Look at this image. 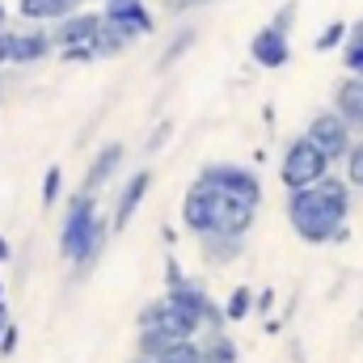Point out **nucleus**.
Segmentation results:
<instances>
[{
  "instance_id": "f257e3e1",
  "label": "nucleus",
  "mask_w": 363,
  "mask_h": 363,
  "mask_svg": "<svg viewBox=\"0 0 363 363\" xmlns=\"http://www.w3.org/2000/svg\"><path fill=\"white\" fill-rule=\"evenodd\" d=\"M347 216H351V182L347 178L325 174L317 186L287 190V224L308 245L347 237Z\"/></svg>"
},
{
  "instance_id": "f03ea898",
  "label": "nucleus",
  "mask_w": 363,
  "mask_h": 363,
  "mask_svg": "<svg viewBox=\"0 0 363 363\" xmlns=\"http://www.w3.org/2000/svg\"><path fill=\"white\" fill-rule=\"evenodd\" d=\"M254 216H258L254 199L233 194V190H224V186H216L207 178H194L186 199H182V224L194 237H233V241H241L254 228Z\"/></svg>"
},
{
  "instance_id": "7ed1b4c3",
  "label": "nucleus",
  "mask_w": 363,
  "mask_h": 363,
  "mask_svg": "<svg viewBox=\"0 0 363 363\" xmlns=\"http://www.w3.org/2000/svg\"><path fill=\"white\" fill-rule=\"evenodd\" d=\"M106 233H110V224L97 216V199L89 190H77L68 199V211H64V224H60V254L77 271H89L93 262L101 258Z\"/></svg>"
},
{
  "instance_id": "20e7f679",
  "label": "nucleus",
  "mask_w": 363,
  "mask_h": 363,
  "mask_svg": "<svg viewBox=\"0 0 363 363\" xmlns=\"http://www.w3.org/2000/svg\"><path fill=\"white\" fill-rule=\"evenodd\" d=\"M330 174V157L308 140V135H296L279 161V178L287 190H304V186H317V182Z\"/></svg>"
},
{
  "instance_id": "39448f33",
  "label": "nucleus",
  "mask_w": 363,
  "mask_h": 363,
  "mask_svg": "<svg viewBox=\"0 0 363 363\" xmlns=\"http://www.w3.org/2000/svg\"><path fill=\"white\" fill-rule=\"evenodd\" d=\"M304 135L330 157V165L334 161H342L347 157V148H351V140H355V131H351V123L338 114V110H321V114H313L308 118V127H304Z\"/></svg>"
},
{
  "instance_id": "423d86ee",
  "label": "nucleus",
  "mask_w": 363,
  "mask_h": 363,
  "mask_svg": "<svg viewBox=\"0 0 363 363\" xmlns=\"http://www.w3.org/2000/svg\"><path fill=\"white\" fill-rule=\"evenodd\" d=\"M101 17H106V26L123 30L131 43H135V38H148V34L157 30V17H152V9H148L144 0H110V4L101 9Z\"/></svg>"
},
{
  "instance_id": "0eeeda50",
  "label": "nucleus",
  "mask_w": 363,
  "mask_h": 363,
  "mask_svg": "<svg viewBox=\"0 0 363 363\" xmlns=\"http://www.w3.org/2000/svg\"><path fill=\"white\" fill-rule=\"evenodd\" d=\"M97 30H101V13L97 9H77V13L51 21V43H55V51H64V47H89L93 38H97Z\"/></svg>"
},
{
  "instance_id": "6e6552de",
  "label": "nucleus",
  "mask_w": 363,
  "mask_h": 363,
  "mask_svg": "<svg viewBox=\"0 0 363 363\" xmlns=\"http://www.w3.org/2000/svg\"><path fill=\"white\" fill-rule=\"evenodd\" d=\"M250 60L258 64V68H287L291 64V34H283V30H274L271 21L250 38Z\"/></svg>"
},
{
  "instance_id": "1a4fd4ad",
  "label": "nucleus",
  "mask_w": 363,
  "mask_h": 363,
  "mask_svg": "<svg viewBox=\"0 0 363 363\" xmlns=\"http://www.w3.org/2000/svg\"><path fill=\"white\" fill-rule=\"evenodd\" d=\"M199 178H207V182H216V186H224V190H233V194H245V199L262 203V182H258L254 169H245V165L216 161V165H203V169H199Z\"/></svg>"
},
{
  "instance_id": "9d476101",
  "label": "nucleus",
  "mask_w": 363,
  "mask_h": 363,
  "mask_svg": "<svg viewBox=\"0 0 363 363\" xmlns=\"http://www.w3.org/2000/svg\"><path fill=\"white\" fill-rule=\"evenodd\" d=\"M55 55V43H51V30L34 26V30H13V51H9V64L13 68H26V64H43Z\"/></svg>"
},
{
  "instance_id": "9b49d317",
  "label": "nucleus",
  "mask_w": 363,
  "mask_h": 363,
  "mask_svg": "<svg viewBox=\"0 0 363 363\" xmlns=\"http://www.w3.org/2000/svg\"><path fill=\"white\" fill-rule=\"evenodd\" d=\"M148 186H152V174L148 169H135L127 186L118 190V203H114V216H110V233H123L127 224H131V216L140 211V203H144V194H148Z\"/></svg>"
},
{
  "instance_id": "f8f14e48",
  "label": "nucleus",
  "mask_w": 363,
  "mask_h": 363,
  "mask_svg": "<svg viewBox=\"0 0 363 363\" xmlns=\"http://www.w3.org/2000/svg\"><path fill=\"white\" fill-rule=\"evenodd\" d=\"M334 110L351 123V131H363V72H351L334 89Z\"/></svg>"
},
{
  "instance_id": "ddd939ff",
  "label": "nucleus",
  "mask_w": 363,
  "mask_h": 363,
  "mask_svg": "<svg viewBox=\"0 0 363 363\" xmlns=\"http://www.w3.org/2000/svg\"><path fill=\"white\" fill-rule=\"evenodd\" d=\"M77 9H85V0H17V17H26L30 26H51Z\"/></svg>"
},
{
  "instance_id": "4468645a",
  "label": "nucleus",
  "mask_w": 363,
  "mask_h": 363,
  "mask_svg": "<svg viewBox=\"0 0 363 363\" xmlns=\"http://www.w3.org/2000/svg\"><path fill=\"white\" fill-rule=\"evenodd\" d=\"M123 157H127V152H123V144H101V148H97V157L89 161V174H85V186H81V190L97 194V190H101L106 182H110L114 174H118Z\"/></svg>"
},
{
  "instance_id": "2eb2a0df",
  "label": "nucleus",
  "mask_w": 363,
  "mask_h": 363,
  "mask_svg": "<svg viewBox=\"0 0 363 363\" xmlns=\"http://www.w3.org/2000/svg\"><path fill=\"white\" fill-rule=\"evenodd\" d=\"M131 47V38L123 34V30H114V26H106V17H101V30H97V38L89 43L93 60H114V55H123Z\"/></svg>"
},
{
  "instance_id": "dca6fc26",
  "label": "nucleus",
  "mask_w": 363,
  "mask_h": 363,
  "mask_svg": "<svg viewBox=\"0 0 363 363\" xmlns=\"http://www.w3.org/2000/svg\"><path fill=\"white\" fill-rule=\"evenodd\" d=\"M338 55H342L347 72H363V17H359V21H351V30H347V43L338 47Z\"/></svg>"
},
{
  "instance_id": "f3484780",
  "label": "nucleus",
  "mask_w": 363,
  "mask_h": 363,
  "mask_svg": "<svg viewBox=\"0 0 363 363\" xmlns=\"http://www.w3.org/2000/svg\"><path fill=\"white\" fill-rule=\"evenodd\" d=\"M194 38H199V30H194V26H182L178 34L169 38V47H165V55H161V68H174V64H178L182 55H186V51L194 47Z\"/></svg>"
},
{
  "instance_id": "a211bd4d",
  "label": "nucleus",
  "mask_w": 363,
  "mask_h": 363,
  "mask_svg": "<svg viewBox=\"0 0 363 363\" xmlns=\"http://www.w3.org/2000/svg\"><path fill=\"white\" fill-rule=\"evenodd\" d=\"M347 30H351L347 21H330V26L313 38V51H321V55H325V51H338V47L347 43Z\"/></svg>"
},
{
  "instance_id": "6ab92c4d",
  "label": "nucleus",
  "mask_w": 363,
  "mask_h": 363,
  "mask_svg": "<svg viewBox=\"0 0 363 363\" xmlns=\"http://www.w3.org/2000/svg\"><path fill=\"white\" fill-rule=\"evenodd\" d=\"M342 165H347V182H351L355 190H363V135H359V140H351V148H347Z\"/></svg>"
},
{
  "instance_id": "aec40b11",
  "label": "nucleus",
  "mask_w": 363,
  "mask_h": 363,
  "mask_svg": "<svg viewBox=\"0 0 363 363\" xmlns=\"http://www.w3.org/2000/svg\"><path fill=\"white\" fill-rule=\"evenodd\" d=\"M60 186H64V169L51 165V169L43 174V207H55V203H60Z\"/></svg>"
},
{
  "instance_id": "412c9836",
  "label": "nucleus",
  "mask_w": 363,
  "mask_h": 363,
  "mask_svg": "<svg viewBox=\"0 0 363 363\" xmlns=\"http://www.w3.org/2000/svg\"><path fill=\"white\" fill-rule=\"evenodd\" d=\"M250 300H254V291H250V287H237V291L228 296V304H224V317H233V321H241V317L250 313Z\"/></svg>"
},
{
  "instance_id": "4be33fe9",
  "label": "nucleus",
  "mask_w": 363,
  "mask_h": 363,
  "mask_svg": "<svg viewBox=\"0 0 363 363\" xmlns=\"http://www.w3.org/2000/svg\"><path fill=\"white\" fill-rule=\"evenodd\" d=\"M296 13H300V9H296L291 0H287V4H279V9H274V17H271V26H274V30H283V34H291V26H296Z\"/></svg>"
},
{
  "instance_id": "5701e85b",
  "label": "nucleus",
  "mask_w": 363,
  "mask_h": 363,
  "mask_svg": "<svg viewBox=\"0 0 363 363\" xmlns=\"http://www.w3.org/2000/svg\"><path fill=\"white\" fill-rule=\"evenodd\" d=\"M17 351V325H9L4 334H0V359H9Z\"/></svg>"
},
{
  "instance_id": "b1692460",
  "label": "nucleus",
  "mask_w": 363,
  "mask_h": 363,
  "mask_svg": "<svg viewBox=\"0 0 363 363\" xmlns=\"http://www.w3.org/2000/svg\"><path fill=\"white\" fill-rule=\"evenodd\" d=\"M165 140H169V123H161V127L152 131V140H148V152H157V148H161Z\"/></svg>"
},
{
  "instance_id": "393cba45",
  "label": "nucleus",
  "mask_w": 363,
  "mask_h": 363,
  "mask_svg": "<svg viewBox=\"0 0 363 363\" xmlns=\"http://www.w3.org/2000/svg\"><path fill=\"white\" fill-rule=\"evenodd\" d=\"M194 4H211V0H174L169 13H186V9H194Z\"/></svg>"
},
{
  "instance_id": "a878e982",
  "label": "nucleus",
  "mask_w": 363,
  "mask_h": 363,
  "mask_svg": "<svg viewBox=\"0 0 363 363\" xmlns=\"http://www.w3.org/2000/svg\"><path fill=\"white\" fill-rule=\"evenodd\" d=\"M9 325H13V321H9V308H4V300H0V334H4Z\"/></svg>"
},
{
  "instance_id": "bb28decb",
  "label": "nucleus",
  "mask_w": 363,
  "mask_h": 363,
  "mask_svg": "<svg viewBox=\"0 0 363 363\" xmlns=\"http://www.w3.org/2000/svg\"><path fill=\"white\" fill-rule=\"evenodd\" d=\"M9 254H13V250H9V241L0 237V262H9Z\"/></svg>"
},
{
  "instance_id": "cd10ccee",
  "label": "nucleus",
  "mask_w": 363,
  "mask_h": 363,
  "mask_svg": "<svg viewBox=\"0 0 363 363\" xmlns=\"http://www.w3.org/2000/svg\"><path fill=\"white\" fill-rule=\"evenodd\" d=\"M9 26V4H0V30Z\"/></svg>"
},
{
  "instance_id": "c85d7f7f",
  "label": "nucleus",
  "mask_w": 363,
  "mask_h": 363,
  "mask_svg": "<svg viewBox=\"0 0 363 363\" xmlns=\"http://www.w3.org/2000/svg\"><path fill=\"white\" fill-rule=\"evenodd\" d=\"M135 363H157V359H144V355H140V359H135Z\"/></svg>"
},
{
  "instance_id": "c756f323",
  "label": "nucleus",
  "mask_w": 363,
  "mask_h": 363,
  "mask_svg": "<svg viewBox=\"0 0 363 363\" xmlns=\"http://www.w3.org/2000/svg\"><path fill=\"white\" fill-rule=\"evenodd\" d=\"M0 300H4V283H0Z\"/></svg>"
},
{
  "instance_id": "7c9ffc66",
  "label": "nucleus",
  "mask_w": 363,
  "mask_h": 363,
  "mask_svg": "<svg viewBox=\"0 0 363 363\" xmlns=\"http://www.w3.org/2000/svg\"><path fill=\"white\" fill-rule=\"evenodd\" d=\"M101 4H110V0H101Z\"/></svg>"
}]
</instances>
